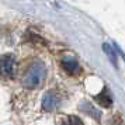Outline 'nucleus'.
Wrapping results in <instances>:
<instances>
[{
    "instance_id": "obj_6",
    "label": "nucleus",
    "mask_w": 125,
    "mask_h": 125,
    "mask_svg": "<svg viewBox=\"0 0 125 125\" xmlns=\"http://www.w3.org/2000/svg\"><path fill=\"white\" fill-rule=\"evenodd\" d=\"M62 125H83V122H82L80 118L74 117V115H70V117H68V118L63 121Z\"/></svg>"
},
{
    "instance_id": "obj_4",
    "label": "nucleus",
    "mask_w": 125,
    "mask_h": 125,
    "mask_svg": "<svg viewBox=\"0 0 125 125\" xmlns=\"http://www.w3.org/2000/svg\"><path fill=\"white\" fill-rule=\"evenodd\" d=\"M61 63H62V68L65 69L69 74H77L80 72L79 63H77V61H76L73 56H63Z\"/></svg>"
},
{
    "instance_id": "obj_2",
    "label": "nucleus",
    "mask_w": 125,
    "mask_h": 125,
    "mask_svg": "<svg viewBox=\"0 0 125 125\" xmlns=\"http://www.w3.org/2000/svg\"><path fill=\"white\" fill-rule=\"evenodd\" d=\"M16 73V58L11 53L0 56V76L4 79H11Z\"/></svg>"
},
{
    "instance_id": "obj_3",
    "label": "nucleus",
    "mask_w": 125,
    "mask_h": 125,
    "mask_svg": "<svg viewBox=\"0 0 125 125\" xmlns=\"http://www.w3.org/2000/svg\"><path fill=\"white\" fill-rule=\"evenodd\" d=\"M59 105V97L53 91H48L42 98V110L44 111H53Z\"/></svg>"
},
{
    "instance_id": "obj_1",
    "label": "nucleus",
    "mask_w": 125,
    "mask_h": 125,
    "mask_svg": "<svg viewBox=\"0 0 125 125\" xmlns=\"http://www.w3.org/2000/svg\"><path fill=\"white\" fill-rule=\"evenodd\" d=\"M45 76H46L45 65L42 62L35 61L25 69L23 77H21V83L27 89H37L38 86L42 84V82L45 80Z\"/></svg>"
},
{
    "instance_id": "obj_5",
    "label": "nucleus",
    "mask_w": 125,
    "mask_h": 125,
    "mask_svg": "<svg viewBox=\"0 0 125 125\" xmlns=\"http://www.w3.org/2000/svg\"><path fill=\"white\" fill-rule=\"evenodd\" d=\"M97 103L100 104V105H103V107H111V104H113V100H111V97H110V93H108L107 89H104V90L98 94V96L96 97Z\"/></svg>"
},
{
    "instance_id": "obj_7",
    "label": "nucleus",
    "mask_w": 125,
    "mask_h": 125,
    "mask_svg": "<svg viewBox=\"0 0 125 125\" xmlns=\"http://www.w3.org/2000/svg\"><path fill=\"white\" fill-rule=\"evenodd\" d=\"M103 48H104V51L107 52V55H108V58L111 59V62H113L114 65H117V58H115V55H114L113 49L110 48V45H108V44H104V46H103Z\"/></svg>"
},
{
    "instance_id": "obj_8",
    "label": "nucleus",
    "mask_w": 125,
    "mask_h": 125,
    "mask_svg": "<svg viewBox=\"0 0 125 125\" xmlns=\"http://www.w3.org/2000/svg\"><path fill=\"white\" fill-rule=\"evenodd\" d=\"M82 108H83V110H87V111H86L87 114H90V115H94L96 118H98V114L96 113V110L91 107L90 104H87V103H86V104H83V105H82Z\"/></svg>"
}]
</instances>
